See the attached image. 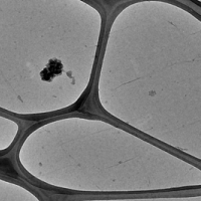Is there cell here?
I'll use <instances>...</instances> for the list:
<instances>
[{"mask_svg":"<svg viewBox=\"0 0 201 201\" xmlns=\"http://www.w3.org/2000/svg\"><path fill=\"white\" fill-rule=\"evenodd\" d=\"M61 72H63V67H61L60 63H59V61H53V63H50L48 64L46 68L44 69L42 72V76L44 80L50 81L52 77L60 75Z\"/></svg>","mask_w":201,"mask_h":201,"instance_id":"6da1fadb","label":"cell"}]
</instances>
